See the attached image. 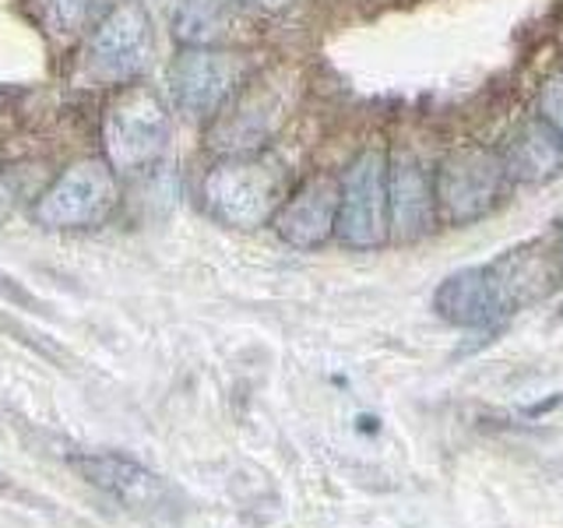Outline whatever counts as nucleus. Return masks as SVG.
I'll return each instance as SVG.
<instances>
[{
    "mask_svg": "<svg viewBox=\"0 0 563 528\" xmlns=\"http://www.w3.org/2000/svg\"><path fill=\"white\" fill-rule=\"evenodd\" d=\"M205 205L222 226L257 229L275 219L278 205L286 201V180L282 169L264 155H229L211 166L205 184Z\"/></svg>",
    "mask_w": 563,
    "mask_h": 528,
    "instance_id": "1",
    "label": "nucleus"
},
{
    "mask_svg": "<svg viewBox=\"0 0 563 528\" xmlns=\"http://www.w3.org/2000/svg\"><path fill=\"white\" fill-rule=\"evenodd\" d=\"M510 187L497 148L462 145L448 152L433 169L437 219L448 226H472L486 219Z\"/></svg>",
    "mask_w": 563,
    "mask_h": 528,
    "instance_id": "2",
    "label": "nucleus"
},
{
    "mask_svg": "<svg viewBox=\"0 0 563 528\" xmlns=\"http://www.w3.org/2000/svg\"><path fill=\"white\" fill-rule=\"evenodd\" d=\"M106 163L120 173L148 169L169 141V110L152 88L131 85L106 106L102 117Z\"/></svg>",
    "mask_w": 563,
    "mask_h": 528,
    "instance_id": "3",
    "label": "nucleus"
},
{
    "mask_svg": "<svg viewBox=\"0 0 563 528\" xmlns=\"http://www.w3.org/2000/svg\"><path fill=\"white\" fill-rule=\"evenodd\" d=\"M339 237L352 251H377L391 240L387 216V152L369 145L339 176Z\"/></svg>",
    "mask_w": 563,
    "mask_h": 528,
    "instance_id": "4",
    "label": "nucleus"
},
{
    "mask_svg": "<svg viewBox=\"0 0 563 528\" xmlns=\"http://www.w3.org/2000/svg\"><path fill=\"white\" fill-rule=\"evenodd\" d=\"M117 205V169L102 158H81L40 194L32 216L43 229H92L110 219Z\"/></svg>",
    "mask_w": 563,
    "mask_h": 528,
    "instance_id": "5",
    "label": "nucleus"
},
{
    "mask_svg": "<svg viewBox=\"0 0 563 528\" xmlns=\"http://www.w3.org/2000/svg\"><path fill=\"white\" fill-rule=\"evenodd\" d=\"M152 61V18L137 0H120L96 25L85 50V67L96 81L128 85Z\"/></svg>",
    "mask_w": 563,
    "mask_h": 528,
    "instance_id": "6",
    "label": "nucleus"
},
{
    "mask_svg": "<svg viewBox=\"0 0 563 528\" xmlns=\"http://www.w3.org/2000/svg\"><path fill=\"white\" fill-rule=\"evenodd\" d=\"M246 78V61L240 53L187 46L169 67L173 99L187 117H216L236 96Z\"/></svg>",
    "mask_w": 563,
    "mask_h": 528,
    "instance_id": "7",
    "label": "nucleus"
},
{
    "mask_svg": "<svg viewBox=\"0 0 563 528\" xmlns=\"http://www.w3.org/2000/svg\"><path fill=\"white\" fill-rule=\"evenodd\" d=\"M387 216H391V237L398 243H416L433 233L437 194L433 173L409 148L387 152Z\"/></svg>",
    "mask_w": 563,
    "mask_h": 528,
    "instance_id": "8",
    "label": "nucleus"
},
{
    "mask_svg": "<svg viewBox=\"0 0 563 528\" xmlns=\"http://www.w3.org/2000/svg\"><path fill=\"white\" fill-rule=\"evenodd\" d=\"M339 176L313 173L299 184L275 211V233L296 251H313L334 237L339 226Z\"/></svg>",
    "mask_w": 563,
    "mask_h": 528,
    "instance_id": "9",
    "label": "nucleus"
},
{
    "mask_svg": "<svg viewBox=\"0 0 563 528\" xmlns=\"http://www.w3.org/2000/svg\"><path fill=\"white\" fill-rule=\"evenodd\" d=\"M433 310L454 328H493L510 314L489 264L448 275L433 293Z\"/></svg>",
    "mask_w": 563,
    "mask_h": 528,
    "instance_id": "10",
    "label": "nucleus"
},
{
    "mask_svg": "<svg viewBox=\"0 0 563 528\" xmlns=\"http://www.w3.org/2000/svg\"><path fill=\"white\" fill-rule=\"evenodd\" d=\"M70 469L131 510H163L173 497L163 475L123 454H78L70 458Z\"/></svg>",
    "mask_w": 563,
    "mask_h": 528,
    "instance_id": "11",
    "label": "nucleus"
},
{
    "mask_svg": "<svg viewBox=\"0 0 563 528\" xmlns=\"http://www.w3.org/2000/svg\"><path fill=\"white\" fill-rule=\"evenodd\" d=\"M500 158L510 184H545L563 173V134L539 113L525 117L507 134Z\"/></svg>",
    "mask_w": 563,
    "mask_h": 528,
    "instance_id": "12",
    "label": "nucleus"
},
{
    "mask_svg": "<svg viewBox=\"0 0 563 528\" xmlns=\"http://www.w3.org/2000/svg\"><path fill=\"white\" fill-rule=\"evenodd\" d=\"M556 257H560V251L536 240V243H525V246H515V251L500 254L497 261H489L510 314L518 307L539 304L542 296H550L556 289V278H560Z\"/></svg>",
    "mask_w": 563,
    "mask_h": 528,
    "instance_id": "13",
    "label": "nucleus"
},
{
    "mask_svg": "<svg viewBox=\"0 0 563 528\" xmlns=\"http://www.w3.org/2000/svg\"><path fill=\"white\" fill-rule=\"evenodd\" d=\"M282 102L272 92H246L229 110H219L216 128H211V145L222 148L225 155H251L264 145L278 128Z\"/></svg>",
    "mask_w": 563,
    "mask_h": 528,
    "instance_id": "14",
    "label": "nucleus"
},
{
    "mask_svg": "<svg viewBox=\"0 0 563 528\" xmlns=\"http://www.w3.org/2000/svg\"><path fill=\"white\" fill-rule=\"evenodd\" d=\"M225 25V0H184L173 18V32L187 46H208Z\"/></svg>",
    "mask_w": 563,
    "mask_h": 528,
    "instance_id": "15",
    "label": "nucleus"
},
{
    "mask_svg": "<svg viewBox=\"0 0 563 528\" xmlns=\"http://www.w3.org/2000/svg\"><path fill=\"white\" fill-rule=\"evenodd\" d=\"M88 8H92V0H46V18L53 32L75 35L88 22Z\"/></svg>",
    "mask_w": 563,
    "mask_h": 528,
    "instance_id": "16",
    "label": "nucleus"
},
{
    "mask_svg": "<svg viewBox=\"0 0 563 528\" xmlns=\"http://www.w3.org/2000/svg\"><path fill=\"white\" fill-rule=\"evenodd\" d=\"M539 117L550 120L563 134V70L545 75V81L539 85Z\"/></svg>",
    "mask_w": 563,
    "mask_h": 528,
    "instance_id": "17",
    "label": "nucleus"
},
{
    "mask_svg": "<svg viewBox=\"0 0 563 528\" xmlns=\"http://www.w3.org/2000/svg\"><path fill=\"white\" fill-rule=\"evenodd\" d=\"M243 4H251V8H264V11H275V8H286L289 0H243Z\"/></svg>",
    "mask_w": 563,
    "mask_h": 528,
    "instance_id": "18",
    "label": "nucleus"
},
{
    "mask_svg": "<svg viewBox=\"0 0 563 528\" xmlns=\"http://www.w3.org/2000/svg\"><path fill=\"white\" fill-rule=\"evenodd\" d=\"M556 251H560V261H563V219L556 226Z\"/></svg>",
    "mask_w": 563,
    "mask_h": 528,
    "instance_id": "19",
    "label": "nucleus"
}]
</instances>
